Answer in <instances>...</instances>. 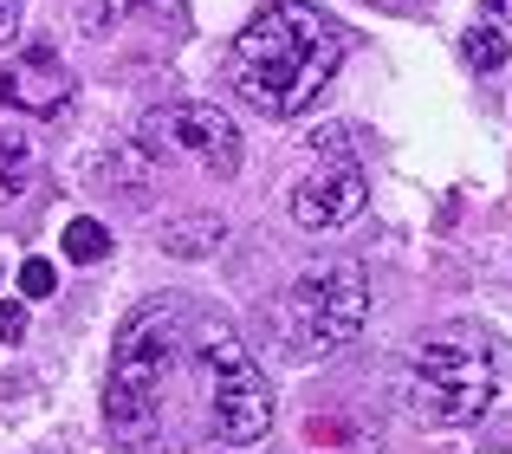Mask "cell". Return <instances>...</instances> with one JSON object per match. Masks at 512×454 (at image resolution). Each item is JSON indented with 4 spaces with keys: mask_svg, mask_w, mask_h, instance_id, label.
Listing matches in <instances>:
<instances>
[{
    "mask_svg": "<svg viewBox=\"0 0 512 454\" xmlns=\"http://www.w3.org/2000/svg\"><path fill=\"white\" fill-rule=\"evenodd\" d=\"M143 143L156 156H182L201 176H234L240 169V130L227 124L214 104H163L143 124Z\"/></svg>",
    "mask_w": 512,
    "mask_h": 454,
    "instance_id": "8992f818",
    "label": "cell"
},
{
    "mask_svg": "<svg viewBox=\"0 0 512 454\" xmlns=\"http://www.w3.org/2000/svg\"><path fill=\"white\" fill-rule=\"evenodd\" d=\"M493 396H500L493 357L474 331H435V338L409 357V370H402V403H409V416L435 422V429H467V422H480L493 409Z\"/></svg>",
    "mask_w": 512,
    "mask_h": 454,
    "instance_id": "3957f363",
    "label": "cell"
},
{
    "mask_svg": "<svg viewBox=\"0 0 512 454\" xmlns=\"http://www.w3.org/2000/svg\"><path fill=\"white\" fill-rule=\"evenodd\" d=\"M461 46H467V65H474V72H500V65H506V33H500V26H487V20L467 26Z\"/></svg>",
    "mask_w": 512,
    "mask_h": 454,
    "instance_id": "30bf717a",
    "label": "cell"
},
{
    "mask_svg": "<svg viewBox=\"0 0 512 454\" xmlns=\"http://www.w3.org/2000/svg\"><path fill=\"white\" fill-rule=\"evenodd\" d=\"M182 338H188V299H150L124 331H117L104 416H111V435L124 448H137L143 435H156L163 377L175 370V357H182Z\"/></svg>",
    "mask_w": 512,
    "mask_h": 454,
    "instance_id": "7a4b0ae2",
    "label": "cell"
},
{
    "mask_svg": "<svg viewBox=\"0 0 512 454\" xmlns=\"http://www.w3.org/2000/svg\"><path fill=\"white\" fill-rule=\"evenodd\" d=\"M0 104L7 111H26V117H59L72 104V72L52 46H33L0 72Z\"/></svg>",
    "mask_w": 512,
    "mask_h": 454,
    "instance_id": "52a82bcc",
    "label": "cell"
},
{
    "mask_svg": "<svg viewBox=\"0 0 512 454\" xmlns=\"http://www.w3.org/2000/svg\"><path fill=\"white\" fill-rule=\"evenodd\" d=\"M104 253H111V227H104V221L78 215L72 227H65V260H78V266H98Z\"/></svg>",
    "mask_w": 512,
    "mask_h": 454,
    "instance_id": "9c48e42d",
    "label": "cell"
},
{
    "mask_svg": "<svg viewBox=\"0 0 512 454\" xmlns=\"http://www.w3.org/2000/svg\"><path fill=\"white\" fill-rule=\"evenodd\" d=\"M221 247V221H182V227H169L163 234V253H214Z\"/></svg>",
    "mask_w": 512,
    "mask_h": 454,
    "instance_id": "8fae6325",
    "label": "cell"
},
{
    "mask_svg": "<svg viewBox=\"0 0 512 454\" xmlns=\"http://www.w3.org/2000/svg\"><path fill=\"white\" fill-rule=\"evenodd\" d=\"M195 351L208 364V416L234 448L260 442L273 429V383L253 364V351L240 344V331L227 325H195Z\"/></svg>",
    "mask_w": 512,
    "mask_h": 454,
    "instance_id": "5b68a950",
    "label": "cell"
},
{
    "mask_svg": "<svg viewBox=\"0 0 512 454\" xmlns=\"http://www.w3.org/2000/svg\"><path fill=\"white\" fill-rule=\"evenodd\" d=\"M480 7H487V26H500V33L512 26V0H480Z\"/></svg>",
    "mask_w": 512,
    "mask_h": 454,
    "instance_id": "2e32d148",
    "label": "cell"
},
{
    "mask_svg": "<svg viewBox=\"0 0 512 454\" xmlns=\"http://www.w3.org/2000/svg\"><path fill=\"white\" fill-rule=\"evenodd\" d=\"M344 59V33L305 0H273L234 39V91L266 117H299L331 85Z\"/></svg>",
    "mask_w": 512,
    "mask_h": 454,
    "instance_id": "6da1fadb",
    "label": "cell"
},
{
    "mask_svg": "<svg viewBox=\"0 0 512 454\" xmlns=\"http://www.w3.org/2000/svg\"><path fill=\"white\" fill-rule=\"evenodd\" d=\"M20 33V0H0V46Z\"/></svg>",
    "mask_w": 512,
    "mask_h": 454,
    "instance_id": "9a60e30c",
    "label": "cell"
},
{
    "mask_svg": "<svg viewBox=\"0 0 512 454\" xmlns=\"http://www.w3.org/2000/svg\"><path fill=\"white\" fill-rule=\"evenodd\" d=\"M370 318V279L350 260L325 266V273L292 279V292L279 299V325H286V351L292 357H325L350 344Z\"/></svg>",
    "mask_w": 512,
    "mask_h": 454,
    "instance_id": "277c9868",
    "label": "cell"
},
{
    "mask_svg": "<svg viewBox=\"0 0 512 454\" xmlns=\"http://www.w3.org/2000/svg\"><path fill=\"white\" fill-rule=\"evenodd\" d=\"M20 292H26V299H52V292H59L52 260H26V266H20Z\"/></svg>",
    "mask_w": 512,
    "mask_h": 454,
    "instance_id": "4fadbf2b",
    "label": "cell"
},
{
    "mask_svg": "<svg viewBox=\"0 0 512 454\" xmlns=\"http://www.w3.org/2000/svg\"><path fill=\"white\" fill-rule=\"evenodd\" d=\"M26 169H33V143H26L13 124H0V189H7L13 176H26Z\"/></svg>",
    "mask_w": 512,
    "mask_h": 454,
    "instance_id": "7c38bea8",
    "label": "cell"
},
{
    "mask_svg": "<svg viewBox=\"0 0 512 454\" xmlns=\"http://www.w3.org/2000/svg\"><path fill=\"white\" fill-rule=\"evenodd\" d=\"M363 202H370V176H363L357 163H338V169H318V176L299 182L292 221H299L305 234H331V227H344Z\"/></svg>",
    "mask_w": 512,
    "mask_h": 454,
    "instance_id": "ba28073f",
    "label": "cell"
},
{
    "mask_svg": "<svg viewBox=\"0 0 512 454\" xmlns=\"http://www.w3.org/2000/svg\"><path fill=\"white\" fill-rule=\"evenodd\" d=\"M20 338H26V305L0 299V344H20Z\"/></svg>",
    "mask_w": 512,
    "mask_h": 454,
    "instance_id": "5bb4252c",
    "label": "cell"
}]
</instances>
